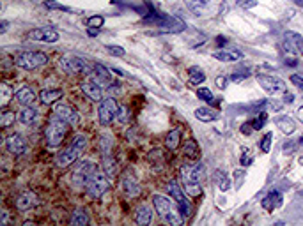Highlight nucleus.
Segmentation results:
<instances>
[{
  "label": "nucleus",
  "instance_id": "obj_1",
  "mask_svg": "<svg viewBox=\"0 0 303 226\" xmlns=\"http://www.w3.org/2000/svg\"><path fill=\"white\" fill-rule=\"evenodd\" d=\"M176 205H177L176 202L168 200L163 194H154L153 196V207H154V210L158 212V216L162 217L165 223H168V225L179 226L185 221V217H183L179 207H176Z\"/></svg>",
  "mask_w": 303,
  "mask_h": 226
},
{
  "label": "nucleus",
  "instance_id": "obj_2",
  "mask_svg": "<svg viewBox=\"0 0 303 226\" xmlns=\"http://www.w3.org/2000/svg\"><path fill=\"white\" fill-rule=\"evenodd\" d=\"M85 148H87V136L85 134H76L71 145L68 148H64L59 156H57V166L61 168H68L71 166L73 163H76L80 159V156L85 152Z\"/></svg>",
  "mask_w": 303,
  "mask_h": 226
},
{
  "label": "nucleus",
  "instance_id": "obj_3",
  "mask_svg": "<svg viewBox=\"0 0 303 226\" xmlns=\"http://www.w3.org/2000/svg\"><path fill=\"white\" fill-rule=\"evenodd\" d=\"M68 125L70 124L64 122L61 117H57L55 113L50 117L47 131H45V136H47V142L50 147H59V145H62L66 134H68Z\"/></svg>",
  "mask_w": 303,
  "mask_h": 226
},
{
  "label": "nucleus",
  "instance_id": "obj_4",
  "mask_svg": "<svg viewBox=\"0 0 303 226\" xmlns=\"http://www.w3.org/2000/svg\"><path fill=\"white\" fill-rule=\"evenodd\" d=\"M48 62V55L43 51H23L14 59V64L18 65L20 69L25 71H34L39 69Z\"/></svg>",
  "mask_w": 303,
  "mask_h": 226
},
{
  "label": "nucleus",
  "instance_id": "obj_5",
  "mask_svg": "<svg viewBox=\"0 0 303 226\" xmlns=\"http://www.w3.org/2000/svg\"><path fill=\"white\" fill-rule=\"evenodd\" d=\"M108 187H110V179L101 170L94 171L91 179L87 180V184H85V191H87L91 198H101L103 194L108 191Z\"/></svg>",
  "mask_w": 303,
  "mask_h": 226
},
{
  "label": "nucleus",
  "instance_id": "obj_6",
  "mask_svg": "<svg viewBox=\"0 0 303 226\" xmlns=\"http://www.w3.org/2000/svg\"><path fill=\"white\" fill-rule=\"evenodd\" d=\"M59 65L61 69L68 74H76V73H93L94 65H91L87 60L80 59V57H73V55H66L59 60Z\"/></svg>",
  "mask_w": 303,
  "mask_h": 226
},
{
  "label": "nucleus",
  "instance_id": "obj_7",
  "mask_svg": "<svg viewBox=\"0 0 303 226\" xmlns=\"http://www.w3.org/2000/svg\"><path fill=\"white\" fill-rule=\"evenodd\" d=\"M119 104H117L116 97H107V99H103L99 103V108H98V120L99 124L103 125H108L112 124L114 120L117 119L119 115Z\"/></svg>",
  "mask_w": 303,
  "mask_h": 226
},
{
  "label": "nucleus",
  "instance_id": "obj_8",
  "mask_svg": "<svg viewBox=\"0 0 303 226\" xmlns=\"http://www.w3.org/2000/svg\"><path fill=\"white\" fill-rule=\"evenodd\" d=\"M96 170H98L96 163L91 161V159H82V161L76 163L75 168H73L71 179H73V182H75L76 185H85L87 184V180L91 179V175H93Z\"/></svg>",
  "mask_w": 303,
  "mask_h": 226
},
{
  "label": "nucleus",
  "instance_id": "obj_9",
  "mask_svg": "<svg viewBox=\"0 0 303 226\" xmlns=\"http://www.w3.org/2000/svg\"><path fill=\"white\" fill-rule=\"evenodd\" d=\"M257 83L261 85L262 90L268 92L270 96H284L285 90H287L284 80L271 76V74H257Z\"/></svg>",
  "mask_w": 303,
  "mask_h": 226
},
{
  "label": "nucleus",
  "instance_id": "obj_10",
  "mask_svg": "<svg viewBox=\"0 0 303 226\" xmlns=\"http://www.w3.org/2000/svg\"><path fill=\"white\" fill-rule=\"evenodd\" d=\"M167 191H168V194H170V198H174V202L177 203V207H179V210H181L183 217L190 216L191 205H190V202L186 200L188 194L181 189V185L177 184L176 180H170V182L167 184Z\"/></svg>",
  "mask_w": 303,
  "mask_h": 226
},
{
  "label": "nucleus",
  "instance_id": "obj_11",
  "mask_svg": "<svg viewBox=\"0 0 303 226\" xmlns=\"http://www.w3.org/2000/svg\"><path fill=\"white\" fill-rule=\"evenodd\" d=\"M186 7L195 16H213L218 9V0H185Z\"/></svg>",
  "mask_w": 303,
  "mask_h": 226
},
{
  "label": "nucleus",
  "instance_id": "obj_12",
  "mask_svg": "<svg viewBox=\"0 0 303 226\" xmlns=\"http://www.w3.org/2000/svg\"><path fill=\"white\" fill-rule=\"evenodd\" d=\"M181 179L193 180V182H202L206 179V166L202 163H193V164H185L181 166Z\"/></svg>",
  "mask_w": 303,
  "mask_h": 226
},
{
  "label": "nucleus",
  "instance_id": "obj_13",
  "mask_svg": "<svg viewBox=\"0 0 303 226\" xmlns=\"http://www.w3.org/2000/svg\"><path fill=\"white\" fill-rule=\"evenodd\" d=\"M28 39L38 42H57L59 41V32L51 27H41V28H34L28 32Z\"/></svg>",
  "mask_w": 303,
  "mask_h": 226
},
{
  "label": "nucleus",
  "instance_id": "obj_14",
  "mask_svg": "<svg viewBox=\"0 0 303 226\" xmlns=\"http://www.w3.org/2000/svg\"><path fill=\"white\" fill-rule=\"evenodd\" d=\"M53 113H55L57 117H61V119L64 120V122H68L70 125H78V122H80L78 111L71 106V104H55Z\"/></svg>",
  "mask_w": 303,
  "mask_h": 226
},
{
  "label": "nucleus",
  "instance_id": "obj_15",
  "mask_svg": "<svg viewBox=\"0 0 303 226\" xmlns=\"http://www.w3.org/2000/svg\"><path fill=\"white\" fill-rule=\"evenodd\" d=\"M5 148H7L13 156H22V154H25V150H27V142H25L23 136L18 133L9 134L7 140H5Z\"/></svg>",
  "mask_w": 303,
  "mask_h": 226
},
{
  "label": "nucleus",
  "instance_id": "obj_16",
  "mask_svg": "<svg viewBox=\"0 0 303 226\" xmlns=\"http://www.w3.org/2000/svg\"><path fill=\"white\" fill-rule=\"evenodd\" d=\"M80 88H82V92H84L91 101H94V103L103 101V85H99L98 82H94V80H91V82H82Z\"/></svg>",
  "mask_w": 303,
  "mask_h": 226
},
{
  "label": "nucleus",
  "instance_id": "obj_17",
  "mask_svg": "<svg viewBox=\"0 0 303 226\" xmlns=\"http://www.w3.org/2000/svg\"><path fill=\"white\" fill-rule=\"evenodd\" d=\"M284 46H285V50L291 51V53H300V55H303V36L287 30V32L284 34Z\"/></svg>",
  "mask_w": 303,
  "mask_h": 226
},
{
  "label": "nucleus",
  "instance_id": "obj_18",
  "mask_svg": "<svg viewBox=\"0 0 303 226\" xmlns=\"http://www.w3.org/2000/svg\"><path fill=\"white\" fill-rule=\"evenodd\" d=\"M39 205V198L38 194L32 193V191H23L22 194H18V198H16V208L25 212V210H30V208L38 207Z\"/></svg>",
  "mask_w": 303,
  "mask_h": 226
},
{
  "label": "nucleus",
  "instance_id": "obj_19",
  "mask_svg": "<svg viewBox=\"0 0 303 226\" xmlns=\"http://www.w3.org/2000/svg\"><path fill=\"white\" fill-rule=\"evenodd\" d=\"M121 184H122V189H124V193H126L128 196H131V198L139 196V193H140V184H139V180H137V177L133 175L131 171H126V173L122 175Z\"/></svg>",
  "mask_w": 303,
  "mask_h": 226
},
{
  "label": "nucleus",
  "instance_id": "obj_20",
  "mask_svg": "<svg viewBox=\"0 0 303 226\" xmlns=\"http://www.w3.org/2000/svg\"><path fill=\"white\" fill-rule=\"evenodd\" d=\"M13 97L22 104V106H32L34 103L38 101V96L34 94L32 88H28V87H22Z\"/></svg>",
  "mask_w": 303,
  "mask_h": 226
},
{
  "label": "nucleus",
  "instance_id": "obj_21",
  "mask_svg": "<svg viewBox=\"0 0 303 226\" xmlns=\"http://www.w3.org/2000/svg\"><path fill=\"white\" fill-rule=\"evenodd\" d=\"M213 59L220 60V62L233 64V62H238V60L243 59V53L239 50H216L213 51Z\"/></svg>",
  "mask_w": 303,
  "mask_h": 226
},
{
  "label": "nucleus",
  "instance_id": "obj_22",
  "mask_svg": "<svg viewBox=\"0 0 303 226\" xmlns=\"http://www.w3.org/2000/svg\"><path fill=\"white\" fill-rule=\"evenodd\" d=\"M93 73H94V82H98L99 85H112V73L103 64H94Z\"/></svg>",
  "mask_w": 303,
  "mask_h": 226
},
{
  "label": "nucleus",
  "instance_id": "obj_23",
  "mask_svg": "<svg viewBox=\"0 0 303 226\" xmlns=\"http://www.w3.org/2000/svg\"><path fill=\"white\" fill-rule=\"evenodd\" d=\"M62 96H64V92L61 88H43L39 92V101L43 104H55L59 99H62Z\"/></svg>",
  "mask_w": 303,
  "mask_h": 226
},
{
  "label": "nucleus",
  "instance_id": "obj_24",
  "mask_svg": "<svg viewBox=\"0 0 303 226\" xmlns=\"http://www.w3.org/2000/svg\"><path fill=\"white\" fill-rule=\"evenodd\" d=\"M103 171L107 173V177L110 180H114L117 175H119V166H117L116 159H114L110 154H103V161H101Z\"/></svg>",
  "mask_w": 303,
  "mask_h": 226
},
{
  "label": "nucleus",
  "instance_id": "obj_25",
  "mask_svg": "<svg viewBox=\"0 0 303 226\" xmlns=\"http://www.w3.org/2000/svg\"><path fill=\"white\" fill-rule=\"evenodd\" d=\"M280 203H282V194H280L279 191H270V193L262 198L261 205L264 210H273V208L280 207Z\"/></svg>",
  "mask_w": 303,
  "mask_h": 226
},
{
  "label": "nucleus",
  "instance_id": "obj_26",
  "mask_svg": "<svg viewBox=\"0 0 303 226\" xmlns=\"http://www.w3.org/2000/svg\"><path fill=\"white\" fill-rule=\"evenodd\" d=\"M153 219V210H151L149 205H140L135 210V223L137 225L147 226Z\"/></svg>",
  "mask_w": 303,
  "mask_h": 226
},
{
  "label": "nucleus",
  "instance_id": "obj_27",
  "mask_svg": "<svg viewBox=\"0 0 303 226\" xmlns=\"http://www.w3.org/2000/svg\"><path fill=\"white\" fill-rule=\"evenodd\" d=\"M275 124L280 131L284 134H293L296 131V122H294L291 117L284 115V117H277L275 119Z\"/></svg>",
  "mask_w": 303,
  "mask_h": 226
},
{
  "label": "nucleus",
  "instance_id": "obj_28",
  "mask_svg": "<svg viewBox=\"0 0 303 226\" xmlns=\"http://www.w3.org/2000/svg\"><path fill=\"white\" fill-rule=\"evenodd\" d=\"M183 156H186V159H190V161L199 159V156H201V148H199V145H197L195 140H186V142H185Z\"/></svg>",
  "mask_w": 303,
  "mask_h": 226
},
{
  "label": "nucleus",
  "instance_id": "obj_29",
  "mask_svg": "<svg viewBox=\"0 0 303 226\" xmlns=\"http://www.w3.org/2000/svg\"><path fill=\"white\" fill-rule=\"evenodd\" d=\"M213 180H215V184L218 185L220 191H229L231 189V184H233V180L229 179V175L225 171L222 170H215L213 171Z\"/></svg>",
  "mask_w": 303,
  "mask_h": 226
},
{
  "label": "nucleus",
  "instance_id": "obj_30",
  "mask_svg": "<svg viewBox=\"0 0 303 226\" xmlns=\"http://www.w3.org/2000/svg\"><path fill=\"white\" fill-rule=\"evenodd\" d=\"M195 117L201 120V122H213V120L218 119V113L210 106H201L195 110Z\"/></svg>",
  "mask_w": 303,
  "mask_h": 226
},
{
  "label": "nucleus",
  "instance_id": "obj_31",
  "mask_svg": "<svg viewBox=\"0 0 303 226\" xmlns=\"http://www.w3.org/2000/svg\"><path fill=\"white\" fill-rule=\"evenodd\" d=\"M179 145H181V131L172 129L167 136H165V147H167L168 150H176Z\"/></svg>",
  "mask_w": 303,
  "mask_h": 226
},
{
  "label": "nucleus",
  "instance_id": "obj_32",
  "mask_svg": "<svg viewBox=\"0 0 303 226\" xmlns=\"http://www.w3.org/2000/svg\"><path fill=\"white\" fill-rule=\"evenodd\" d=\"M36 119H38V111L32 106H23L18 113V120L22 124H32Z\"/></svg>",
  "mask_w": 303,
  "mask_h": 226
},
{
  "label": "nucleus",
  "instance_id": "obj_33",
  "mask_svg": "<svg viewBox=\"0 0 303 226\" xmlns=\"http://www.w3.org/2000/svg\"><path fill=\"white\" fill-rule=\"evenodd\" d=\"M99 150H101L103 154H110L114 148V136L110 133H103L99 134Z\"/></svg>",
  "mask_w": 303,
  "mask_h": 226
},
{
  "label": "nucleus",
  "instance_id": "obj_34",
  "mask_svg": "<svg viewBox=\"0 0 303 226\" xmlns=\"http://www.w3.org/2000/svg\"><path fill=\"white\" fill-rule=\"evenodd\" d=\"M185 193L190 196V198H195V196H201L202 194V187L201 182H193V180H185Z\"/></svg>",
  "mask_w": 303,
  "mask_h": 226
},
{
  "label": "nucleus",
  "instance_id": "obj_35",
  "mask_svg": "<svg viewBox=\"0 0 303 226\" xmlns=\"http://www.w3.org/2000/svg\"><path fill=\"white\" fill-rule=\"evenodd\" d=\"M70 223H71L73 226L87 225V223H89V214H87V210H84V208H78V210H75V212H73V216H71Z\"/></svg>",
  "mask_w": 303,
  "mask_h": 226
},
{
  "label": "nucleus",
  "instance_id": "obj_36",
  "mask_svg": "<svg viewBox=\"0 0 303 226\" xmlns=\"http://www.w3.org/2000/svg\"><path fill=\"white\" fill-rule=\"evenodd\" d=\"M188 76H190V83L191 85H199L202 83L206 80V74L202 73L201 67H197V65H193V67H190V71H188Z\"/></svg>",
  "mask_w": 303,
  "mask_h": 226
},
{
  "label": "nucleus",
  "instance_id": "obj_37",
  "mask_svg": "<svg viewBox=\"0 0 303 226\" xmlns=\"http://www.w3.org/2000/svg\"><path fill=\"white\" fill-rule=\"evenodd\" d=\"M14 122V111H9V110H4L0 113V125L2 127H9L11 124Z\"/></svg>",
  "mask_w": 303,
  "mask_h": 226
},
{
  "label": "nucleus",
  "instance_id": "obj_38",
  "mask_svg": "<svg viewBox=\"0 0 303 226\" xmlns=\"http://www.w3.org/2000/svg\"><path fill=\"white\" fill-rule=\"evenodd\" d=\"M0 90H2V97H0L2 101H0V104H2V108H5L7 106V103L11 101V96H14V94L11 92V88H9V85L7 83L0 85Z\"/></svg>",
  "mask_w": 303,
  "mask_h": 226
},
{
  "label": "nucleus",
  "instance_id": "obj_39",
  "mask_svg": "<svg viewBox=\"0 0 303 226\" xmlns=\"http://www.w3.org/2000/svg\"><path fill=\"white\" fill-rule=\"evenodd\" d=\"M85 23H87L89 28H101L103 23H105V18L99 16V14H96V16H89Z\"/></svg>",
  "mask_w": 303,
  "mask_h": 226
},
{
  "label": "nucleus",
  "instance_id": "obj_40",
  "mask_svg": "<svg viewBox=\"0 0 303 226\" xmlns=\"http://www.w3.org/2000/svg\"><path fill=\"white\" fill-rule=\"evenodd\" d=\"M197 97L199 99H202V101H206V103H213V92H211L210 88H206V87H202V88H199L197 90Z\"/></svg>",
  "mask_w": 303,
  "mask_h": 226
},
{
  "label": "nucleus",
  "instance_id": "obj_41",
  "mask_svg": "<svg viewBox=\"0 0 303 226\" xmlns=\"http://www.w3.org/2000/svg\"><path fill=\"white\" fill-rule=\"evenodd\" d=\"M266 120H268V115H266V111H261V113H259V115L256 117V120H254V122H252L254 131L262 129V125L266 124Z\"/></svg>",
  "mask_w": 303,
  "mask_h": 226
},
{
  "label": "nucleus",
  "instance_id": "obj_42",
  "mask_svg": "<svg viewBox=\"0 0 303 226\" xmlns=\"http://www.w3.org/2000/svg\"><path fill=\"white\" fill-rule=\"evenodd\" d=\"M271 140H273V134L271 133H268V134H264L262 136V140H261V150L264 154H268L271 150Z\"/></svg>",
  "mask_w": 303,
  "mask_h": 226
},
{
  "label": "nucleus",
  "instance_id": "obj_43",
  "mask_svg": "<svg viewBox=\"0 0 303 226\" xmlns=\"http://www.w3.org/2000/svg\"><path fill=\"white\" fill-rule=\"evenodd\" d=\"M107 51L110 53V55H114V57H124V53H126V50L122 46H112V44H107Z\"/></svg>",
  "mask_w": 303,
  "mask_h": 226
},
{
  "label": "nucleus",
  "instance_id": "obj_44",
  "mask_svg": "<svg viewBox=\"0 0 303 226\" xmlns=\"http://www.w3.org/2000/svg\"><path fill=\"white\" fill-rule=\"evenodd\" d=\"M236 5H239L241 9H254L257 5V0H234Z\"/></svg>",
  "mask_w": 303,
  "mask_h": 226
},
{
  "label": "nucleus",
  "instance_id": "obj_45",
  "mask_svg": "<svg viewBox=\"0 0 303 226\" xmlns=\"http://www.w3.org/2000/svg\"><path fill=\"white\" fill-rule=\"evenodd\" d=\"M45 5L50 7V9H61V11H71V7H66V5L59 4V2H53V0H45Z\"/></svg>",
  "mask_w": 303,
  "mask_h": 226
},
{
  "label": "nucleus",
  "instance_id": "obj_46",
  "mask_svg": "<svg viewBox=\"0 0 303 226\" xmlns=\"http://www.w3.org/2000/svg\"><path fill=\"white\" fill-rule=\"evenodd\" d=\"M117 120H121L122 124L130 120V110H128L126 106H121V108H119V115H117Z\"/></svg>",
  "mask_w": 303,
  "mask_h": 226
},
{
  "label": "nucleus",
  "instance_id": "obj_47",
  "mask_svg": "<svg viewBox=\"0 0 303 226\" xmlns=\"http://www.w3.org/2000/svg\"><path fill=\"white\" fill-rule=\"evenodd\" d=\"M239 161H241L243 166H248V164L252 163V156H250V150H248V148H243V156L239 157Z\"/></svg>",
  "mask_w": 303,
  "mask_h": 226
},
{
  "label": "nucleus",
  "instance_id": "obj_48",
  "mask_svg": "<svg viewBox=\"0 0 303 226\" xmlns=\"http://www.w3.org/2000/svg\"><path fill=\"white\" fill-rule=\"evenodd\" d=\"M291 82H293V83L296 85V87H298L300 90L303 92V78H302V76H298V74H293V76H291Z\"/></svg>",
  "mask_w": 303,
  "mask_h": 226
},
{
  "label": "nucleus",
  "instance_id": "obj_49",
  "mask_svg": "<svg viewBox=\"0 0 303 226\" xmlns=\"http://www.w3.org/2000/svg\"><path fill=\"white\" fill-rule=\"evenodd\" d=\"M248 74L250 73H234V74H231V80H233V82H243V80L248 78Z\"/></svg>",
  "mask_w": 303,
  "mask_h": 226
},
{
  "label": "nucleus",
  "instance_id": "obj_50",
  "mask_svg": "<svg viewBox=\"0 0 303 226\" xmlns=\"http://www.w3.org/2000/svg\"><path fill=\"white\" fill-rule=\"evenodd\" d=\"M243 179H245V170H241V171H236V185H241V182H243Z\"/></svg>",
  "mask_w": 303,
  "mask_h": 226
},
{
  "label": "nucleus",
  "instance_id": "obj_51",
  "mask_svg": "<svg viewBox=\"0 0 303 226\" xmlns=\"http://www.w3.org/2000/svg\"><path fill=\"white\" fill-rule=\"evenodd\" d=\"M227 82H229V80L225 78V76H218V78H216V85H218L220 88H225V87H227Z\"/></svg>",
  "mask_w": 303,
  "mask_h": 226
},
{
  "label": "nucleus",
  "instance_id": "obj_52",
  "mask_svg": "<svg viewBox=\"0 0 303 226\" xmlns=\"http://www.w3.org/2000/svg\"><path fill=\"white\" fill-rule=\"evenodd\" d=\"M252 131H254L252 124H248V122H247V124H243V125H241V133H243V134H250V133H252Z\"/></svg>",
  "mask_w": 303,
  "mask_h": 226
},
{
  "label": "nucleus",
  "instance_id": "obj_53",
  "mask_svg": "<svg viewBox=\"0 0 303 226\" xmlns=\"http://www.w3.org/2000/svg\"><path fill=\"white\" fill-rule=\"evenodd\" d=\"M294 148H296V145H294V143H289V145H285L284 148H282V150H284V154H291L294 150Z\"/></svg>",
  "mask_w": 303,
  "mask_h": 226
},
{
  "label": "nucleus",
  "instance_id": "obj_54",
  "mask_svg": "<svg viewBox=\"0 0 303 226\" xmlns=\"http://www.w3.org/2000/svg\"><path fill=\"white\" fill-rule=\"evenodd\" d=\"M291 2H294L296 5H300V7H303V0H291Z\"/></svg>",
  "mask_w": 303,
  "mask_h": 226
},
{
  "label": "nucleus",
  "instance_id": "obj_55",
  "mask_svg": "<svg viewBox=\"0 0 303 226\" xmlns=\"http://www.w3.org/2000/svg\"><path fill=\"white\" fill-rule=\"evenodd\" d=\"M298 119L303 122V108H300V110H298Z\"/></svg>",
  "mask_w": 303,
  "mask_h": 226
}]
</instances>
